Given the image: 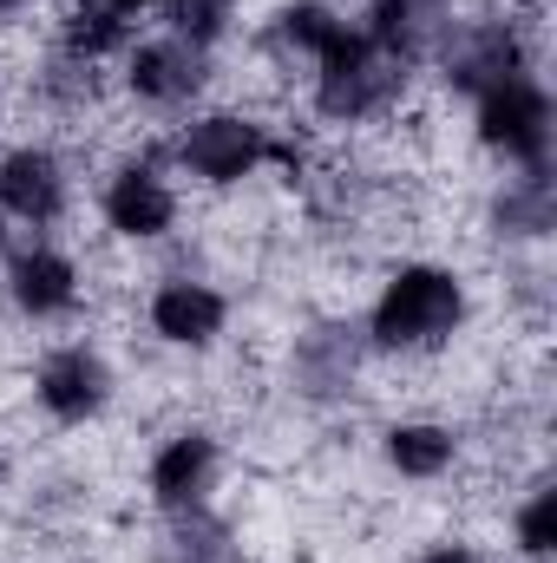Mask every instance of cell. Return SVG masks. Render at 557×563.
Listing matches in <instances>:
<instances>
[{
  "label": "cell",
  "mask_w": 557,
  "mask_h": 563,
  "mask_svg": "<svg viewBox=\"0 0 557 563\" xmlns=\"http://www.w3.org/2000/svg\"><path fill=\"white\" fill-rule=\"evenodd\" d=\"M512 531H518V551L532 563H545L557 551V492L551 485H532L525 505L512 511Z\"/></svg>",
  "instance_id": "19"
},
{
  "label": "cell",
  "mask_w": 557,
  "mask_h": 563,
  "mask_svg": "<svg viewBox=\"0 0 557 563\" xmlns=\"http://www.w3.org/2000/svg\"><path fill=\"white\" fill-rule=\"evenodd\" d=\"M414 563H492V558H485L479 544H452V538H446V544H426Z\"/></svg>",
  "instance_id": "21"
},
{
  "label": "cell",
  "mask_w": 557,
  "mask_h": 563,
  "mask_svg": "<svg viewBox=\"0 0 557 563\" xmlns=\"http://www.w3.org/2000/svg\"><path fill=\"white\" fill-rule=\"evenodd\" d=\"M144 321H151V334H157L164 347H190V354H204V347H217L223 328H230V295L210 288V282H197V276H171V282L151 288Z\"/></svg>",
  "instance_id": "7"
},
{
  "label": "cell",
  "mask_w": 557,
  "mask_h": 563,
  "mask_svg": "<svg viewBox=\"0 0 557 563\" xmlns=\"http://www.w3.org/2000/svg\"><path fill=\"white\" fill-rule=\"evenodd\" d=\"M230 20H237V0H171V40H184V46L210 53L230 33Z\"/></svg>",
  "instance_id": "20"
},
{
  "label": "cell",
  "mask_w": 557,
  "mask_h": 563,
  "mask_svg": "<svg viewBox=\"0 0 557 563\" xmlns=\"http://www.w3.org/2000/svg\"><path fill=\"white\" fill-rule=\"evenodd\" d=\"M20 7H33V0H0V13H20Z\"/></svg>",
  "instance_id": "23"
},
{
  "label": "cell",
  "mask_w": 557,
  "mask_h": 563,
  "mask_svg": "<svg viewBox=\"0 0 557 563\" xmlns=\"http://www.w3.org/2000/svg\"><path fill=\"white\" fill-rule=\"evenodd\" d=\"M106 230L125 243H164L177 230V190L151 170V164H125L106 184Z\"/></svg>",
  "instance_id": "11"
},
{
  "label": "cell",
  "mask_w": 557,
  "mask_h": 563,
  "mask_svg": "<svg viewBox=\"0 0 557 563\" xmlns=\"http://www.w3.org/2000/svg\"><path fill=\"white\" fill-rule=\"evenodd\" d=\"M66 197H73V184H66L59 151H46V144L0 151V217H13L26 230H46V223L66 217Z\"/></svg>",
  "instance_id": "8"
},
{
  "label": "cell",
  "mask_w": 557,
  "mask_h": 563,
  "mask_svg": "<svg viewBox=\"0 0 557 563\" xmlns=\"http://www.w3.org/2000/svg\"><path fill=\"white\" fill-rule=\"evenodd\" d=\"M361 33L414 66L419 53H433L452 33V0H368V26Z\"/></svg>",
  "instance_id": "13"
},
{
  "label": "cell",
  "mask_w": 557,
  "mask_h": 563,
  "mask_svg": "<svg viewBox=\"0 0 557 563\" xmlns=\"http://www.w3.org/2000/svg\"><path fill=\"white\" fill-rule=\"evenodd\" d=\"M439 66H446V86L479 99L505 79H525L532 73V40L518 20L492 13V20H459L446 40H439Z\"/></svg>",
  "instance_id": "5"
},
{
  "label": "cell",
  "mask_w": 557,
  "mask_h": 563,
  "mask_svg": "<svg viewBox=\"0 0 557 563\" xmlns=\"http://www.w3.org/2000/svg\"><path fill=\"white\" fill-rule=\"evenodd\" d=\"M466 276L446 263H401L368 308V341L381 354H433L466 328Z\"/></svg>",
  "instance_id": "1"
},
{
  "label": "cell",
  "mask_w": 557,
  "mask_h": 563,
  "mask_svg": "<svg viewBox=\"0 0 557 563\" xmlns=\"http://www.w3.org/2000/svg\"><path fill=\"white\" fill-rule=\"evenodd\" d=\"M472 132L492 157L518 164V170H538L551 157V92L525 73V79H505L492 92L472 99Z\"/></svg>",
  "instance_id": "4"
},
{
  "label": "cell",
  "mask_w": 557,
  "mask_h": 563,
  "mask_svg": "<svg viewBox=\"0 0 557 563\" xmlns=\"http://www.w3.org/2000/svg\"><path fill=\"white\" fill-rule=\"evenodd\" d=\"M210 86V53L204 46H184V40H144L125 53V92L139 106H157V112H177L190 106L197 92Z\"/></svg>",
  "instance_id": "9"
},
{
  "label": "cell",
  "mask_w": 557,
  "mask_h": 563,
  "mask_svg": "<svg viewBox=\"0 0 557 563\" xmlns=\"http://www.w3.org/2000/svg\"><path fill=\"white\" fill-rule=\"evenodd\" d=\"M361 374V341L348 328H308L295 334V387L308 400H341Z\"/></svg>",
  "instance_id": "14"
},
{
  "label": "cell",
  "mask_w": 557,
  "mask_h": 563,
  "mask_svg": "<svg viewBox=\"0 0 557 563\" xmlns=\"http://www.w3.org/2000/svg\"><path fill=\"white\" fill-rule=\"evenodd\" d=\"M341 40H348V20H341L328 0H288V7H276V20L263 26V46H270V53L308 59V66H321Z\"/></svg>",
  "instance_id": "15"
},
{
  "label": "cell",
  "mask_w": 557,
  "mask_h": 563,
  "mask_svg": "<svg viewBox=\"0 0 557 563\" xmlns=\"http://www.w3.org/2000/svg\"><path fill=\"white\" fill-rule=\"evenodd\" d=\"M33 400H40L46 420H59V426L99 420L106 400H112V367H106V354L86 347V341H66V347L40 354V367H33Z\"/></svg>",
  "instance_id": "6"
},
{
  "label": "cell",
  "mask_w": 557,
  "mask_h": 563,
  "mask_svg": "<svg viewBox=\"0 0 557 563\" xmlns=\"http://www.w3.org/2000/svg\"><path fill=\"white\" fill-rule=\"evenodd\" d=\"M407 73H414V66H407L401 53H387V46H374L361 26H348V40L315 66V112H321L328 125H368V119H381V112L401 106Z\"/></svg>",
  "instance_id": "2"
},
{
  "label": "cell",
  "mask_w": 557,
  "mask_h": 563,
  "mask_svg": "<svg viewBox=\"0 0 557 563\" xmlns=\"http://www.w3.org/2000/svg\"><path fill=\"white\" fill-rule=\"evenodd\" d=\"M7 295L26 321H59L79 308V263L46 243H26L7 256Z\"/></svg>",
  "instance_id": "12"
},
{
  "label": "cell",
  "mask_w": 557,
  "mask_h": 563,
  "mask_svg": "<svg viewBox=\"0 0 557 563\" xmlns=\"http://www.w3.org/2000/svg\"><path fill=\"white\" fill-rule=\"evenodd\" d=\"M387 465L401 472V478H446L452 465H459V432L452 426H439V420H401V426H387Z\"/></svg>",
  "instance_id": "17"
},
{
  "label": "cell",
  "mask_w": 557,
  "mask_h": 563,
  "mask_svg": "<svg viewBox=\"0 0 557 563\" xmlns=\"http://www.w3.org/2000/svg\"><path fill=\"white\" fill-rule=\"evenodd\" d=\"M132 46V13L106 7V0H73L66 20H59V53L79 59V66H99L106 53H125Z\"/></svg>",
  "instance_id": "18"
},
{
  "label": "cell",
  "mask_w": 557,
  "mask_h": 563,
  "mask_svg": "<svg viewBox=\"0 0 557 563\" xmlns=\"http://www.w3.org/2000/svg\"><path fill=\"white\" fill-rule=\"evenodd\" d=\"M177 164L210 184V190H237L243 177H256L263 164H282V170H302V151L295 144L270 139L263 119L250 112H204L177 132Z\"/></svg>",
  "instance_id": "3"
},
{
  "label": "cell",
  "mask_w": 557,
  "mask_h": 563,
  "mask_svg": "<svg viewBox=\"0 0 557 563\" xmlns=\"http://www.w3.org/2000/svg\"><path fill=\"white\" fill-rule=\"evenodd\" d=\"M557 223V190H551V170H518L505 177V190L492 197V230L505 243H545Z\"/></svg>",
  "instance_id": "16"
},
{
  "label": "cell",
  "mask_w": 557,
  "mask_h": 563,
  "mask_svg": "<svg viewBox=\"0 0 557 563\" xmlns=\"http://www.w3.org/2000/svg\"><path fill=\"white\" fill-rule=\"evenodd\" d=\"M151 498H157V511H171V518H184V511H204V498H210V478H217V439L210 432H171L157 452H151Z\"/></svg>",
  "instance_id": "10"
},
{
  "label": "cell",
  "mask_w": 557,
  "mask_h": 563,
  "mask_svg": "<svg viewBox=\"0 0 557 563\" xmlns=\"http://www.w3.org/2000/svg\"><path fill=\"white\" fill-rule=\"evenodd\" d=\"M106 7H119V13H139V7H157V0H106Z\"/></svg>",
  "instance_id": "22"
}]
</instances>
